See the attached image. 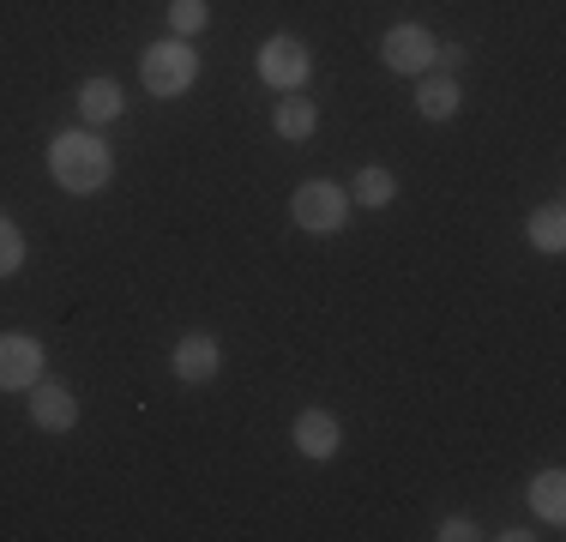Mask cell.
I'll use <instances>...</instances> for the list:
<instances>
[{"label": "cell", "instance_id": "obj_1", "mask_svg": "<svg viewBox=\"0 0 566 542\" xmlns=\"http://www.w3.org/2000/svg\"><path fill=\"white\" fill-rule=\"evenodd\" d=\"M49 175H55L66 194H97V187H109L115 157L97 133L78 127V133H61V139L49 145Z\"/></svg>", "mask_w": 566, "mask_h": 542}, {"label": "cell", "instance_id": "obj_2", "mask_svg": "<svg viewBox=\"0 0 566 542\" xmlns=\"http://www.w3.org/2000/svg\"><path fill=\"white\" fill-rule=\"evenodd\" d=\"M139 79L151 97H181V91H193L199 79V54L187 37H169V43H151L139 54Z\"/></svg>", "mask_w": 566, "mask_h": 542}, {"label": "cell", "instance_id": "obj_3", "mask_svg": "<svg viewBox=\"0 0 566 542\" xmlns=\"http://www.w3.org/2000/svg\"><path fill=\"white\" fill-rule=\"evenodd\" d=\"M344 223H349V187L307 181L295 194V229H307V236H338Z\"/></svg>", "mask_w": 566, "mask_h": 542}, {"label": "cell", "instance_id": "obj_4", "mask_svg": "<svg viewBox=\"0 0 566 542\" xmlns=\"http://www.w3.org/2000/svg\"><path fill=\"white\" fill-rule=\"evenodd\" d=\"M380 61L392 73H434V31L428 24H392L380 43Z\"/></svg>", "mask_w": 566, "mask_h": 542}, {"label": "cell", "instance_id": "obj_5", "mask_svg": "<svg viewBox=\"0 0 566 542\" xmlns=\"http://www.w3.org/2000/svg\"><path fill=\"white\" fill-rule=\"evenodd\" d=\"M307 73H314V61H307V49L295 43V37H272V43L260 49V79L272 91H302Z\"/></svg>", "mask_w": 566, "mask_h": 542}, {"label": "cell", "instance_id": "obj_6", "mask_svg": "<svg viewBox=\"0 0 566 542\" xmlns=\"http://www.w3.org/2000/svg\"><path fill=\"white\" fill-rule=\"evenodd\" d=\"M43 379V350L24 332H0V392H31Z\"/></svg>", "mask_w": 566, "mask_h": 542}, {"label": "cell", "instance_id": "obj_7", "mask_svg": "<svg viewBox=\"0 0 566 542\" xmlns=\"http://www.w3.org/2000/svg\"><path fill=\"white\" fill-rule=\"evenodd\" d=\"M169 368H175V379H181V386H206V379H218V368H223L218 337H211V332H187L181 344H175Z\"/></svg>", "mask_w": 566, "mask_h": 542}, {"label": "cell", "instance_id": "obj_8", "mask_svg": "<svg viewBox=\"0 0 566 542\" xmlns=\"http://www.w3.org/2000/svg\"><path fill=\"white\" fill-rule=\"evenodd\" d=\"M31 423L43 434H66L78 423V398L61 386V379H36L31 386Z\"/></svg>", "mask_w": 566, "mask_h": 542}, {"label": "cell", "instance_id": "obj_9", "mask_svg": "<svg viewBox=\"0 0 566 542\" xmlns=\"http://www.w3.org/2000/svg\"><path fill=\"white\" fill-rule=\"evenodd\" d=\"M295 446H302L307 458H338V446H344L338 416L332 410H302L295 416Z\"/></svg>", "mask_w": 566, "mask_h": 542}, {"label": "cell", "instance_id": "obj_10", "mask_svg": "<svg viewBox=\"0 0 566 542\" xmlns=\"http://www.w3.org/2000/svg\"><path fill=\"white\" fill-rule=\"evenodd\" d=\"M272 127L283 133V139H307V133L319 127V108L302 97V91H283V103L272 108Z\"/></svg>", "mask_w": 566, "mask_h": 542}, {"label": "cell", "instance_id": "obj_11", "mask_svg": "<svg viewBox=\"0 0 566 542\" xmlns=\"http://www.w3.org/2000/svg\"><path fill=\"white\" fill-rule=\"evenodd\" d=\"M416 115H422V121H452L458 115L452 73H434V79H422V85H416Z\"/></svg>", "mask_w": 566, "mask_h": 542}, {"label": "cell", "instance_id": "obj_12", "mask_svg": "<svg viewBox=\"0 0 566 542\" xmlns=\"http://www.w3.org/2000/svg\"><path fill=\"white\" fill-rule=\"evenodd\" d=\"M78 115H85L91 127L115 121L120 115V85H115V79H85V85H78Z\"/></svg>", "mask_w": 566, "mask_h": 542}, {"label": "cell", "instance_id": "obj_13", "mask_svg": "<svg viewBox=\"0 0 566 542\" xmlns=\"http://www.w3.org/2000/svg\"><path fill=\"white\" fill-rule=\"evenodd\" d=\"M349 199L356 206H368V211H380V206H392L398 199V181H392V169H380V163H368V169L349 181Z\"/></svg>", "mask_w": 566, "mask_h": 542}, {"label": "cell", "instance_id": "obj_14", "mask_svg": "<svg viewBox=\"0 0 566 542\" xmlns=\"http://www.w3.org/2000/svg\"><path fill=\"white\" fill-rule=\"evenodd\" d=\"M531 507L543 524H560L566 519V477L560 470H543V477H531Z\"/></svg>", "mask_w": 566, "mask_h": 542}, {"label": "cell", "instance_id": "obj_15", "mask_svg": "<svg viewBox=\"0 0 566 542\" xmlns=\"http://www.w3.org/2000/svg\"><path fill=\"white\" fill-rule=\"evenodd\" d=\"M524 236H531V248H543V253H560V248H566V211H560V206H543V211H531V223H524Z\"/></svg>", "mask_w": 566, "mask_h": 542}, {"label": "cell", "instance_id": "obj_16", "mask_svg": "<svg viewBox=\"0 0 566 542\" xmlns=\"http://www.w3.org/2000/svg\"><path fill=\"white\" fill-rule=\"evenodd\" d=\"M206 19H211L206 0H169V31L175 37H199V31H206Z\"/></svg>", "mask_w": 566, "mask_h": 542}, {"label": "cell", "instance_id": "obj_17", "mask_svg": "<svg viewBox=\"0 0 566 542\" xmlns=\"http://www.w3.org/2000/svg\"><path fill=\"white\" fill-rule=\"evenodd\" d=\"M19 265H24V236L12 217H0V278H12Z\"/></svg>", "mask_w": 566, "mask_h": 542}, {"label": "cell", "instance_id": "obj_18", "mask_svg": "<svg viewBox=\"0 0 566 542\" xmlns=\"http://www.w3.org/2000/svg\"><path fill=\"white\" fill-rule=\"evenodd\" d=\"M434 536H447V542H470V536H482V531H476V524H470V519H447V524H440Z\"/></svg>", "mask_w": 566, "mask_h": 542}, {"label": "cell", "instance_id": "obj_19", "mask_svg": "<svg viewBox=\"0 0 566 542\" xmlns=\"http://www.w3.org/2000/svg\"><path fill=\"white\" fill-rule=\"evenodd\" d=\"M458 61H464V49H458V43H434V66H440V73H452Z\"/></svg>", "mask_w": 566, "mask_h": 542}]
</instances>
